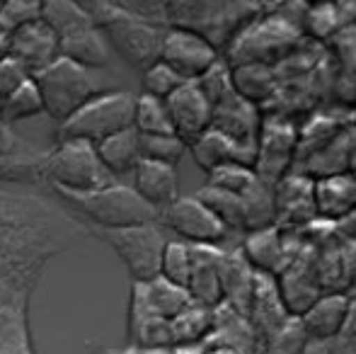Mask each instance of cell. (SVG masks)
Listing matches in <instances>:
<instances>
[{"label": "cell", "instance_id": "4dcf8cb0", "mask_svg": "<svg viewBox=\"0 0 356 354\" xmlns=\"http://www.w3.org/2000/svg\"><path fill=\"white\" fill-rule=\"evenodd\" d=\"M254 182H257L254 170L245 166H223L209 172V187L223 189V192L238 194V197H243Z\"/></svg>", "mask_w": 356, "mask_h": 354}, {"label": "cell", "instance_id": "d4e9b609", "mask_svg": "<svg viewBox=\"0 0 356 354\" xmlns=\"http://www.w3.org/2000/svg\"><path fill=\"white\" fill-rule=\"evenodd\" d=\"M197 199L225 228H243V199L238 194L223 192V189H216L207 184V187L197 192Z\"/></svg>", "mask_w": 356, "mask_h": 354}, {"label": "cell", "instance_id": "9c48e42d", "mask_svg": "<svg viewBox=\"0 0 356 354\" xmlns=\"http://www.w3.org/2000/svg\"><path fill=\"white\" fill-rule=\"evenodd\" d=\"M5 56L13 58L29 78H34L61 58V42L51 27H47L42 19H34L5 42Z\"/></svg>", "mask_w": 356, "mask_h": 354}, {"label": "cell", "instance_id": "5b68a950", "mask_svg": "<svg viewBox=\"0 0 356 354\" xmlns=\"http://www.w3.org/2000/svg\"><path fill=\"white\" fill-rule=\"evenodd\" d=\"M136 97L127 90H112L90 99L73 117L58 124V141H83L97 146L104 138L134 129Z\"/></svg>", "mask_w": 356, "mask_h": 354}, {"label": "cell", "instance_id": "f1b7e54d", "mask_svg": "<svg viewBox=\"0 0 356 354\" xmlns=\"http://www.w3.org/2000/svg\"><path fill=\"white\" fill-rule=\"evenodd\" d=\"M42 17V3H29V0H13V3H0V44L5 47L10 37L19 27Z\"/></svg>", "mask_w": 356, "mask_h": 354}, {"label": "cell", "instance_id": "484cf974", "mask_svg": "<svg viewBox=\"0 0 356 354\" xmlns=\"http://www.w3.org/2000/svg\"><path fill=\"white\" fill-rule=\"evenodd\" d=\"M44 112L42 95H39L34 81H27L17 92H13L8 97V102L0 107V122L5 127H13L15 122H22V119H32L37 114Z\"/></svg>", "mask_w": 356, "mask_h": 354}, {"label": "cell", "instance_id": "2e32d148", "mask_svg": "<svg viewBox=\"0 0 356 354\" xmlns=\"http://www.w3.org/2000/svg\"><path fill=\"white\" fill-rule=\"evenodd\" d=\"M58 42H61V58L75 63V66L88 68V71L109 66V47L95 24H85V27L61 37Z\"/></svg>", "mask_w": 356, "mask_h": 354}, {"label": "cell", "instance_id": "8992f818", "mask_svg": "<svg viewBox=\"0 0 356 354\" xmlns=\"http://www.w3.org/2000/svg\"><path fill=\"white\" fill-rule=\"evenodd\" d=\"M44 179L51 189L71 194L97 192L114 184V177L99 163L95 146L83 141H58V146L47 153Z\"/></svg>", "mask_w": 356, "mask_h": 354}, {"label": "cell", "instance_id": "e0dca14e", "mask_svg": "<svg viewBox=\"0 0 356 354\" xmlns=\"http://www.w3.org/2000/svg\"><path fill=\"white\" fill-rule=\"evenodd\" d=\"M99 163L109 175H124V172H134L136 166L141 163V146H138V134L136 129H127L114 136L104 138L102 143L95 146Z\"/></svg>", "mask_w": 356, "mask_h": 354}, {"label": "cell", "instance_id": "9a60e30c", "mask_svg": "<svg viewBox=\"0 0 356 354\" xmlns=\"http://www.w3.org/2000/svg\"><path fill=\"white\" fill-rule=\"evenodd\" d=\"M349 296L344 293H327L320 296L308 311L300 316V328L305 337L313 342H330L337 337L347 321Z\"/></svg>", "mask_w": 356, "mask_h": 354}, {"label": "cell", "instance_id": "d6a6232c", "mask_svg": "<svg viewBox=\"0 0 356 354\" xmlns=\"http://www.w3.org/2000/svg\"><path fill=\"white\" fill-rule=\"evenodd\" d=\"M325 354H356V337H349V335L332 337Z\"/></svg>", "mask_w": 356, "mask_h": 354}, {"label": "cell", "instance_id": "44dd1931", "mask_svg": "<svg viewBox=\"0 0 356 354\" xmlns=\"http://www.w3.org/2000/svg\"><path fill=\"white\" fill-rule=\"evenodd\" d=\"M243 252L248 255L250 265L257 267L259 272H274L282 262V238H279L277 228H262V231H252L245 241Z\"/></svg>", "mask_w": 356, "mask_h": 354}, {"label": "cell", "instance_id": "1f68e13d", "mask_svg": "<svg viewBox=\"0 0 356 354\" xmlns=\"http://www.w3.org/2000/svg\"><path fill=\"white\" fill-rule=\"evenodd\" d=\"M27 81H32V78H29L13 58H8V56L0 58V107L8 102L10 95L17 92Z\"/></svg>", "mask_w": 356, "mask_h": 354}, {"label": "cell", "instance_id": "7402d4cb", "mask_svg": "<svg viewBox=\"0 0 356 354\" xmlns=\"http://www.w3.org/2000/svg\"><path fill=\"white\" fill-rule=\"evenodd\" d=\"M134 129H136L138 136H175L172 122H170L165 102L163 99L148 97V95L136 97Z\"/></svg>", "mask_w": 356, "mask_h": 354}, {"label": "cell", "instance_id": "d6986e66", "mask_svg": "<svg viewBox=\"0 0 356 354\" xmlns=\"http://www.w3.org/2000/svg\"><path fill=\"white\" fill-rule=\"evenodd\" d=\"M47 153L37 151L29 143H17L8 156H0V179L10 182H37L44 179Z\"/></svg>", "mask_w": 356, "mask_h": 354}, {"label": "cell", "instance_id": "cb8c5ba5", "mask_svg": "<svg viewBox=\"0 0 356 354\" xmlns=\"http://www.w3.org/2000/svg\"><path fill=\"white\" fill-rule=\"evenodd\" d=\"M160 279L175 284L179 289H187L192 277V250L184 241L165 243L163 257H160Z\"/></svg>", "mask_w": 356, "mask_h": 354}, {"label": "cell", "instance_id": "f546056e", "mask_svg": "<svg viewBox=\"0 0 356 354\" xmlns=\"http://www.w3.org/2000/svg\"><path fill=\"white\" fill-rule=\"evenodd\" d=\"M187 81L177 76L170 66H165L163 61L153 63L150 68H145L141 73V86H143V95L148 97H155V99H168L172 92H177L179 88L184 86Z\"/></svg>", "mask_w": 356, "mask_h": 354}, {"label": "cell", "instance_id": "4fadbf2b", "mask_svg": "<svg viewBox=\"0 0 356 354\" xmlns=\"http://www.w3.org/2000/svg\"><path fill=\"white\" fill-rule=\"evenodd\" d=\"M189 151H192V156H194V163H197L199 168H204L207 172L216 170V168H223V166H245L254 170V163H257V148L230 141L228 136L213 131V129L202 134V136L189 146Z\"/></svg>", "mask_w": 356, "mask_h": 354}, {"label": "cell", "instance_id": "7c38bea8", "mask_svg": "<svg viewBox=\"0 0 356 354\" xmlns=\"http://www.w3.org/2000/svg\"><path fill=\"white\" fill-rule=\"evenodd\" d=\"M211 109H213V114H211L213 131L223 134V136H228L230 141H235V143L257 148L262 122H259V114L252 102L243 99L233 90L228 97L216 102Z\"/></svg>", "mask_w": 356, "mask_h": 354}, {"label": "cell", "instance_id": "836d02e7", "mask_svg": "<svg viewBox=\"0 0 356 354\" xmlns=\"http://www.w3.org/2000/svg\"><path fill=\"white\" fill-rule=\"evenodd\" d=\"M17 138H15V134H13V129L10 127H5L3 122H0V156H8L10 151H13L15 146H17Z\"/></svg>", "mask_w": 356, "mask_h": 354}, {"label": "cell", "instance_id": "7a4b0ae2", "mask_svg": "<svg viewBox=\"0 0 356 354\" xmlns=\"http://www.w3.org/2000/svg\"><path fill=\"white\" fill-rule=\"evenodd\" d=\"M32 81L37 86L39 95H42L44 112L51 119H56L58 124H63L68 117H73L90 99L117 90L109 83H102L99 78H95L92 71L75 66V63L66 61V58H58L47 71L37 73Z\"/></svg>", "mask_w": 356, "mask_h": 354}, {"label": "cell", "instance_id": "ba28073f", "mask_svg": "<svg viewBox=\"0 0 356 354\" xmlns=\"http://www.w3.org/2000/svg\"><path fill=\"white\" fill-rule=\"evenodd\" d=\"M158 221L184 238L187 246H216L228 233V228L197 197L175 199L170 207L158 211Z\"/></svg>", "mask_w": 356, "mask_h": 354}, {"label": "cell", "instance_id": "3957f363", "mask_svg": "<svg viewBox=\"0 0 356 354\" xmlns=\"http://www.w3.org/2000/svg\"><path fill=\"white\" fill-rule=\"evenodd\" d=\"M63 202L90 221V228H131L158 221V211L143 202L134 187L109 184L97 192L71 194L54 189Z\"/></svg>", "mask_w": 356, "mask_h": 354}, {"label": "cell", "instance_id": "52a82bcc", "mask_svg": "<svg viewBox=\"0 0 356 354\" xmlns=\"http://www.w3.org/2000/svg\"><path fill=\"white\" fill-rule=\"evenodd\" d=\"M102 238L127 265L136 284H148L160 274V257L165 250V236L160 226L145 223L131 228H88Z\"/></svg>", "mask_w": 356, "mask_h": 354}, {"label": "cell", "instance_id": "4316f807", "mask_svg": "<svg viewBox=\"0 0 356 354\" xmlns=\"http://www.w3.org/2000/svg\"><path fill=\"white\" fill-rule=\"evenodd\" d=\"M230 81L240 97L254 104V99H262L272 88V73L262 63H245V66H233Z\"/></svg>", "mask_w": 356, "mask_h": 354}, {"label": "cell", "instance_id": "e575fe53", "mask_svg": "<svg viewBox=\"0 0 356 354\" xmlns=\"http://www.w3.org/2000/svg\"><path fill=\"white\" fill-rule=\"evenodd\" d=\"M339 335H349L356 337V298H349V308H347V321H344V328Z\"/></svg>", "mask_w": 356, "mask_h": 354}, {"label": "cell", "instance_id": "30bf717a", "mask_svg": "<svg viewBox=\"0 0 356 354\" xmlns=\"http://www.w3.org/2000/svg\"><path fill=\"white\" fill-rule=\"evenodd\" d=\"M160 61L170 66L182 81L197 83L209 68H213L220 61L218 51L202 37L184 29L168 27L160 49Z\"/></svg>", "mask_w": 356, "mask_h": 354}, {"label": "cell", "instance_id": "ffe728a7", "mask_svg": "<svg viewBox=\"0 0 356 354\" xmlns=\"http://www.w3.org/2000/svg\"><path fill=\"white\" fill-rule=\"evenodd\" d=\"M240 199H243V228H248L250 233L272 228L277 214V194H272V189L262 179H257Z\"/></svg>", "mask_w": 356, "mask_h": 354}, {"label": "cell", "instance_id": "603a6c76", "mask_svg": "<svg viewBox=\"0 0 356 354\" xmlns=\"http://www.w3.org/2000/svg\"><path fill=\"white\" fill-rule=\"evenodd\" d=\"M39 19L47 27H51L58 39L75 32V29L85 27V24H92V19L85 13L83 5L68 3V0H49V3H42V17Z\"/></svg>", "mask_w": 356, "mask_h": 354}, {"label": "cell", "instance_id": "277c9868", "mask_svg": "<svg viewBox=\"0 0 356 354\" xmlns=\"http://www.w3.org/2000/svg\"><path fill=\"white\" fill-rule=\"evenodd\" d=\"M257 10L259 5L240 3H165V17L168 27L197 34L218 51L243 32Z\"/></svg>", "mask_w": 356, "mask_h": 354}, {"label": "cell", "instance_id": "6da1fadb", "mask_svg": "<svg viewBox=\"0 0 356 354\" xmlns=\"http://www.w3.org/2000/svg\"><path fill=\"white\" fill-rule=\"evenodd\" d=\"M83 8L104 37L107 47H112L131 68L143 73L160 61V49L168 32L165 27L143 22L114 3H83Z\"/></svg>", "mask_w": 356, "mask_h": 354}, {"label": "cell", "instance_id": "5bb4252c", "mask_svg": "<svg viewBox=\"0 0 356 354\" xmlns=\"http://www.w3.org/2000/svg\"><path fill=\"white\" fill-rule=\"evenodd\" d=\"M134 192L148 207H153L155 211H163L175 199H179L177 168L153 161H141L136 166V170H134Z\"/></svg>", "mask_w": 356, "mask_h": 354}, {"label": "cell", "instance_id": "ac0fdd59", "mask_svg": "<svg viewBox=\"0 0 356 354\" xmlns=\"http://www.w3.org/2000/svg\"><path fill=\"white\" fill-rule=\"evenodd\" d=\"M313 202L320 216L339 218L356 207V179L342 175H327L313 189Z\"/></svg>", "mask_w": 356, "mask_h": 354}, {"label": "cell", "instance_id": "8fae6325", "mask_svg": "<svg viewBox=\"0 0 356 354\" xmlns=\"http://www.w3.org/2000/svg\"><path fill=\"white\" fill-rule=\"evenodd\" d=\"M165 107H168L175 136L187 143V148L211 129L213 109L197 83H184L177 92L165 99Z\"/></svg>", "mask_w": 356, "mask_h": 354}, {"label": "cell", "instance_id": "d590c367", "mask_svg": "<svg viewBox=\"0 0 356 354\" xmlns=\"http://www.w3.org/2000/svg\"><path fill=\"white\" fill-rule=\"evenodd\" d=\"M3 56H5V47L0 44V58H3Z\"/></svg>", "mask_w": 356, "mask_h": 354}, {"label": "cell", "instance_id": "83f0119b", "mask_svg": "<svg viewBox=\"0 0 356 354\" xmlns=\"http://www.w3.org/2000/svg\"><path fill=\"white\" fill-rule=\"evenodd\" d=\"M141 146V161L163 163V166L177 168V163L187 153V143L177 136H138Z\"/></svg>", "mask_w": 356, "mask_h": 354}]
</instances>
